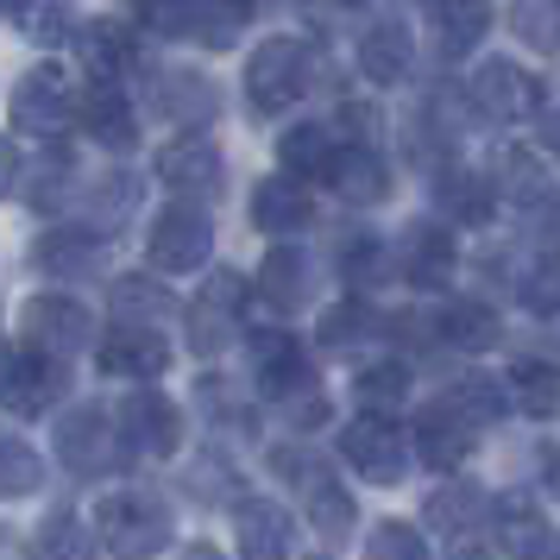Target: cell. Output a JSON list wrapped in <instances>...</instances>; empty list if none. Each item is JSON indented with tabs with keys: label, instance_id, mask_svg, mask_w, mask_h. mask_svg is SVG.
<instances>
[{
	"label": "cell",
	"instance_id": "1",
	"mask_svg": "<svg viewBox=\"0 0 560 560\" xmlns=\"http://www.w3.org/2000/svg\"><path fill=\"white\" fill-rule=\"evenodd\" d=\"M95 541L114 560H152L171 548V510L139 498V491H114L95 510Z\"/></svg>",
	"mask_w": 560,
	"mask_h": 560
},
{
	"label": "cell",
	"instance_id": "2",
	"mask_svg": "<svg viewBox=\"0 0 560 560\" xmlns=\"http://www.w3.org/2000/svg\"><path fill=\"white\" fill-rule=\"evenodd\" d=\"M63 384H70V372L57 353H38V347L0 353V409H13V416H45L63 397Z\"/></svg>",
	"mask_w": 560,
	"mask_h": 560
},
{
	"label": "cell",
	"instance_id": "3",
	"mask_svg": "<svg viewBox=\"0 0 560 560\" xmlns=\"http://www.w3.org/2000/svg\"><path fill=\"white\" fill-rule=\"evenodd\" d=\"M57 459L70 466V472H82V479H95V472H114L120 466V434H114V422L102 416V404L89 409H70V416H57Z\"/></svg>",
	"mask_w": 560,
	"mask_h": 560
},
{
	"label": "cell",
	"instance_id": "4",
	"mask_svg": "<svg viewBox=\"0 0 560 560\" xmlns=\"http://www.w3.org/2000/svg\"><path fill=\"white\" fill-rule=\"evenodd\" d=\"M20 334H26V347L38 353H82L89 340H95V315L77 303V296H32L20 308Z\"/></svg>",
	"mask_w": 560,
	"mask_h": 560
},
{
	"label": "cell",
	"instance_id": "5",
	"mask_svg": "<svg viewBox=\"0 0 560 560\" xmlns=\"http://www.w3.org/2000/svg\"><path fill=\"white\" fill-rule=\"evenodd\" d=\"M13 120L26 132H63L70 120H77V95H70V77L57 70V63H38V70H26L20 77V89H13Z\"/></svg>",
	"mask_w": 560,
	"mask_h": 560
},
{
	"label": "cell",
	"instance_id": "6",
	"mask_svg": "<svg viewBox=\"0 0 560 560\" xmlns=\"http://www.w3.org/2000/svg\"><path fill=\"white\" fill-rule=\"evenodd\" d=\"M183 441V422H177V404L158 397V390H139L120 404V447L139 459H171Z\"/></svg>",
	"mask_w": 560,
	"mask_h": 560
},
{
	"label": "cell",
	"instance_id": "7",
	"mask_svg": "<svg viewBox=\"0 0 560 560\" xmlns=\"http://www.w3.org/2000/svg\"><path fill=\"white\" fill-rule=\"evenodd\" d=\"M208 246H214V233H208V214H196V208H164L152 221V240H145L158 271H196Z\"/></svg>",
	"mask_w": 560,
	"mask_h": 560
},
{
	"label": "cell",
	"instance_id": "8",
	"mask_svg": "<svg viewBox=\"0 0 560 560\" xmlns=\"http://www.w3.org/2000/svg\"><path fill=\"white\" fill-rule=\"evenodd\" d=\"M296 89H303V45H290V38L258 45L253 70H246V95H253L265 114H271V107H290V102H296Z\"/></svg>",
	"mask_w": 560,
	"mask_h": 560
},
{
	"label": "cell",
	"instance_id": "9",
	"mask_svg": "<svg viewBox=\"0 0 560 560\" xmlns=\"http://www.w3.org/2000/svg\"><path fill=\"white\" fill-rule=\"evenodd\" d=\"M347 459H353L365 479L390 485L397 472H404V434L390 429L384 416H359L353 429H347Z\"/></svg>",
	"mask_w": 560,
	"mask_h": 560
},
{
	"label": "cell",
	"instance_id": "10",
	"mask_svg": "<svg viewBox=\"0 0 560 560\" xmlns=\"http://www.w3.org/2000/svg\"><path fill=\"white\" fill-rule=\"evenodd\" d=\"M32 258H38V271H51V278H95V271H102V233L57 228L32 246Z\"/></svg>",
	"mask_w": 560,
	"mask_h": 560
},
{
	"label": "cell",
	"instance_id": "11",
	"mask_svg": "<svg viewBox=\"0 0 560 560\" xmlns=\"http://www.w3.org/2000/svg\"><path fill=\"white\" fill-rule=\"evenodd\" d=\"M164 365H171V347L152 328H120L102 340V372L114 378H158Z\"/></svg>",
	"mask_w": 560,
	"mask_h": 560
},
{
	"label": "cell",
	"instance_id": "12",
	"mask_svg": "<svg viewBox=\"0 0 560 560\" xmlns=\"http://www.w3.org/2000/svg\"><path fill=\"white\" fill-rule=\"evenodd\" d=\"M82 127H89V139L107 145V152H132V139H139V120H132V107L120 102L114 82H95V89H89V102H82Z\"/></svg>",
	"mask_w": 560,
	"mask_h": 560
},
{
	"label": "cell",
	"instance_id": "13",
	"mask_svg": "<svg viewBox=\"0 0 560 560\" xmlns=\"http://www.w3.org/2000/svg\"><path fill=\"white\" fill-rule=\"evenodd\" d=\"M158 177L177 196H214L221 189V158H214V145H171L158 158Z\"/></svg>",
	"mask_w": 560,
	"mask_h": 560
},
{
	"label": "cell",
	"instance_id": "14",
	"mask_svg": "<svg viewBox=\"0 0 560 560\" xmlns=\"http://www.w3.org/2000/svg\"><path fill=\"white\" fill-rule=\"evenodd\" d=\"M240 555L246 560H283L290 555V516L278 504H240Z\"/></svg>",
	"mask_w": 560,
	"mask_h": 560
},
{
	"label": "cell",
	"instance_id": "15",
	"mask_svg": "<svg viewBox=\"0 0 560 560\" xmlns=\"http://www.w3.org/2000/svg\"><path fill=\"white\" fill-rule=\"evenodd\" d=\"M240 290H246V283L233 278V271H221V278L208 283V296L196 303V347H202V353H221V340L233 334V303H240Z\"/></svg>",
	"mask_w": 560,
	"mask_h": 560
},
{
	"label": "cell",
	"instance_id": "16",
	"mask_svg": "<svg viewBox=\"0 0 560 560\" xmlns=\"http://www.w3.org/2000/svg\"><path fill=\"white\" fill-rule=\"evenodd\" d=\"M253 359H258V384H265L271 397H283V390H296V384L308 378L303 353H296L283 334H253Z\"/></svg>",
	"mask_w": 560,
	"mask_h": 560
},
{
	"label": "cell",
	"instance_id": "17",
	"mask_svg": "<svg viewBox=\"0 0 560 560\" xmlns=\"http://www.w3.org/2000/svg\"><path fill=\"white\" fill-rule=\"evenodd\" d=\"M253 221L265 233H290V228H303L308 221V196L296 189L290 177L278 183H258V196H253Z\"/></svg>",
	"mask_w": 560,
	"mask_h": 560
},
{
	"label": "cell",
	"instance_id": "18",
	"mask_svg": "<svg viewBox=\"0 0 560 560\" xmlns=\"http://www.w3.org/2000/svg\"><path fill=\"white\" fill-rule=\"evenodd\" d=\"M77 51H82V63H89L102 82H114L132 63V38L114 26V20H102V26H82L77 32Z\"/></svg>",
	"mask_w": 560,
	"mask_h": 560
},
{
	"label": "cell",
	"instance_id": "19",
	"mask_svg": "<svg viewBox=\"0 0 560 560\" xmlns=\"http://www.w3.org/2000/svg\"><path fill=\"white\" fill-rule=\"evenodd\" d=\"M38 479H45V459L20 434L0 429V498H26V491H38Z\"/></svg>",
	"mask_w": 560,
	"mask_h": 560
},
{
	"label": "cell",
	"instance_id": "20",
	"mask_svg": "<svg viewBox=\"0 0 560 560\" xmlns=\"http://www.w3.org/2000/svg\"><path fill=\"white\" fill-rule=\"evenodd\" d=\"M114 308H120L127 322H139V328H152V322H164L177 303H171V290L152 283V278H120L114 283Z\"/></svg>",
	"mask_w": 560,
	"mask_h": 560
},
{
	"label": "cell",
	"instance_id": "21",
	"mask_svg": "<svg viewBox=\"0 0 560 560\" xmlns=\"http://www.w3.org/2000/svg\"><path fill=\"white\" fill-rule=\"evenodd\" d=\"M359 57H365V77H378V82L404 77V63H409L404 26H372L365 32V45H359Z\"/></svg>",
	"mask_w": 560,
	"mask_h": 560
},
{
	"label": "cell",
	"instance_id": "22",
	"mask_svg": "<svg viewBox=\"0 0 560 560\" xmlns=\"http://www.w3.org/2000/svg\"><path fill=\"white\" fill-rule=\"evenodd\" d=\"M38 560H95V548H89V535H82L77 516H45V529H38Z\"/></svg>",
	"mask_w": 560,
	"mask_h": 560
},
{
	"label": "cell",
	"instance_id": "23",
	"mask_svg": "<svg viewBox=\"0 0 560 560\" xmlns=\"http://www.w3.org/2000/svg\"><path fill=\"white\" fill-rule=\"evenodd\" d=\"M303 283H308V271H303V258L296 253H271L265 258V271H258V290H265L271 303H296Z\"/></svg>",
	"mask_w": 560,
	"mask_h": 560
},
{
	"label": "cell",
	"instance_id": "24",
	"mask_svg": "<svg viewBox=\"0 0 560 560\" xmlns=\"http://www.w3.org/2000/svg\"><path fill=\"white\" fill-rule=\"evenodd\" d=\"M139 20L152 32H202V7L196 0H139Z\"/></svg>",
	"mask_w": 560,
	"mask_h": 560
},
{
	"label": "cell",
	"instance_id": "25",
	"mask_svg": "<svg viewBox=\"0 0 560 560\" xmlns=\"http://www.w3.org/2000/svg\"><path fill=\"white\" fill-rule=\"evenodd\" d=\"M283 158H290V171H322V164H334L328 158V132L322 127H303L283 139Z\"/></svg>",
	"mask_w": 560,
	"mask_h": 560
},
{
	"label": "cell",
	"instance_id": "26",
	"mask_svg": "<svg viewBox=\"0 0 560 560\" xmlns=\"http://www.w3.org/2000/svg\"><path fill=\"white\" fill-rule=\"evenodd\" d=\"M372 560H422V541H416L404 523H384V529L372 535Z\"/></svg>",
	"mask_w": 560,
	"mask_h": 560
},
{
	"label": "cell",
	"instance_id": "27",
	"mask_svg": "<svg viewBox=\"0 0 560 560\" xmlns=\"http://www.w3.org/2000/svg\"><path fill=\"white\" fill-rule=\"evenodd\" d=\"M13 183H20V152H13V145L0 139V196H7Z\"/></svg>",
	"mask_w": 560,
	"mask_h": 560
},
{
	"label": "cell",
	"instance_id": "28",
	"mask_svg": "<svg viewBox=\"0 0 560 560\" xmlns=\"http://www.w3.org/2000/svg\"><path fill=\"white\" fill-rule=\"evenodd\" d=\"M26 7H32V0H0V13H7V20H20Z\"/></svg>",
	"mask_w": 560,
	"mask_h": 560
},
{
	"label": "cell",
	"instance_id": "29",
	"mask_svg": "<svg viewBox=\"0 0 560 560\" xmlns=\"http://www.w3.org/2000/svg\"><path fill=\"white\" fill-rule=\"evenodd\" d=\"M189 560H221V555H214V548H189Z\"/></svg>",
	"mask_w": 560,
	"mask_h": 560
}]
</instances>
